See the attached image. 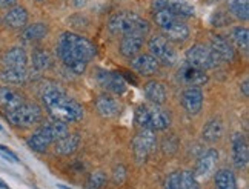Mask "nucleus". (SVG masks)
<instances>
[{
  "label": "nucleus",
  "instance_id": "nucleus-1",
  "mask_svg": "<svg viewBox=\"0 0 249 189\" xmlns=\"http://www.w3.org/2000/svg\"><path fill=\"white\" fill-rule=\"evenodd\" d=\"M57 54L70 71L83 74L88 63L95 57V46L86 37L74 33H63L57 43Z\"/></svg>",
  "mask_w": 249,
  "mask_h": 189
},
{
  "label": "nucleus",
  "instance_id": "nucleus-2",
  "mask_svg": "<svg viewBox=\"0 0 249 189\" xmlns=\"http://www.w3.org/2000/svg\"><path fill=\"white\" fill-rule=\"evenodd\" d=\"M42 100L46 111L54 120H62L65 123H75L83 119V108L72 100L68 94L59 86H48L42 92Z\"/></svg>",
  "mask_w": 249,
  "mask_h": 189
},
{
  "label": "nucleus",
  "instance_id": "nucleus-3",
  "mask_svg": "<svg viewBox=\"0 0 249 189\" xmlns=\"http://www.w3.org/2000/svg\"><path fill=\"white\" fill-rule=\"evenodd\" d=\"M108 30L114 35H124L129 33H139L142 35H145L149 33L151 26L149 22L142 18L139 14L131 13V11H123L114 14L109 22H108Z\"/></svg>",
  "mask_w": 249,
  "mask_h": 189
},
{
  "label": "nucleus",
  "instance_id": "nucleus-4",
  "mask_svg": "<svg viewBox=\"0 0 249 189\" xmlns=\"http://www.w3.org/2000/svg\"><path fill=\"white\" fill-rule=\"evenodd\" d=\"M136 123L142 129L163 131L171 125V116L160 105H140L136 111Z\"/></svg>",
  "mask_w": 249,
  "mask_h": 189
},
{
  "label": "nucleus",
  "instance_id": "nucleus-5",
  "mask_svg": "<svg viewBox=\"0 0 249 189\" xmlns=\"http://www.w3.org/2000/svg\"><path fill=\"white\" fill-rule=\"evenodd\" d=\"M5 119L13 126L18 128H30L39 123L42 119V108L36 103H23L13 111L5 112Z\"/></svg>",
  "mask_w": 249,
  "mask_h": 189
},
{
  "label": "nucleus",
  "instance_id": "nucleus-6",
  "mask_svg": "<svg viewBox=\"0 0 249 189\" xmlns=\"http://www.w3.org/2000/svg\"><path fill=\"white\" fill-rule=\"evenodd\" d=\"M186 63L198 69H213L220 63L217 55L213 52L209 46L203 43H196L186 51Z\"/></svg>",
  "mask_w": 249,
  "mask_h": 189
},
{
  "label": "nucleus",
  "instance_id": "nucleus-7",
  "mask_svg": "<svg viewBox=\"0 0 249 189\" xmlns=\"http://www.w3.org/2000/svg\"><path fill=\"white\" fill-rule=\"evenodd\" d=\"M148 50H149V54L154 55L159 60V63L172 66L178 60L174 46L169 43V40L165 35H152L148 42Z\"/></svg>",
  "mask_w": 249,
  "mask_h": 189
},
{
  "label": "nucleus",
  "instance_id": "nucleus-8",
  "mask_svg": "<svg viewBox=\"0 0 249 189\" xmlns=\"http://www.w3.org/2000/svg\"><path fill=\"white\" fill-rule=\"evenodd\" d=\"M132 149L137 163H145L157 149V137L152 129H142L132 140Z\"/></svg>",
  "mask_w": 249,
  "mask_h": 189
},
{
  "label": "nucleus",
  "instance_id": "nucleus-9",
  "mask_svg": "<svg viewBox=\"0 0 249 189\" xmlns=\"http://www.w3.org/2000/svg\"><path fill=\"white\" fill-rule=\"evenodd\" d=\"M97 82L102 88L108 89L114 94H123L126 91V80L123 79V75L114 71H107V69H99L97 74Z\"/></svg>",
  "mask_w": 249,
  "mask_h": 189
},
{
  "label": "nucleus",
  "instance_id": "nucleus-10",
  "mask_svg": "<svg viewBox=\"0 0 249 189\" xmlns=\"http://www.w3.org/2000/svg\"><path fill=\"white\" fill-rule=\"evenodd\" d=\"M218 163V153L215 149H209L206 153L198 158L194 177L197 180H206L208 177H211L215 172V168Z\"/></svg>",
  "mask_w": 249,
  "mask_h": 189
},
{
  "label": "nucleus",
  "instance_id": "nucleus-11",
  "mask_svg": "<svg viewBox=\"0 0 249 189\" xmlns=\"http://www.w3.org/2000/svg\"><path fill=\"white\" fill-rule=\"evenodd\" d=\"M232 163L237 169H245L249 162V148L248 140L240 132H235L232 136Z\"/></svg>",
  "mask_w": 249,
  "mask_h": 189
},
{
  "label": "nucleus",
  "instance_id": "nucleus-12",
  "mask_svg": "<svg viewBox=\"0 0 249 189\" xmlns=\"http://www.w3.org/2000/svg\"><path fill=\"white\" fill-rule=\"evenodd\" d=\"M181 105L191 116H196L203 106V92L198 86H188L181 94Z\"/></svg>",
  "mask_w": 249,
  "mask_h": 189
},
{
  "label": "nucleus",
  "instance_id": "nucleus-13",
  "mask_svg": "<svg viewBox=\"0 0 249 189\" xmlns=\"http://www.w3.org/2000/svg\"><path fill=\"white\" fill-rule=\"evenodd\" d=\"M54 136L50 123H46L43 126H40L34 134L28 138V146H30L36 153H45V151L50 148L51 143H54Z\"/></svg>",
  "mask_w": 249,
  "mask_h": 189
},
{
  "label": "nucleus",
  "instance_id": "nucleus-14",
  "mask_svg": "<svg viewBox=\"0 0 249 189\" xmlns=\"http://www.w3.org/2000/svg\"><path fill=\"white\" fill-rule=\"evenodd\" d=\"M143 45H145V35H142L139 33L124 34L120 40V54L123 57L132 59L137 54H140Z\"/></svg>",
  "mask_w": 249,
  "mask_h": 189
},
{
  "label": "nucleus",
  "instance_id": "nucleus-15",
  "mask_svg": "<svg viewBox=\"0 0 249 189\" xmlns=\"http://www.w3.org/2000/svg\"><path fill=\"white\" fill-rule=\"evenodd\" d=\"M131 66L134 71H137L140 75H145V77L154 75L160 69L159 60L151 54H137L136 57H132Z\"/></svg>",
  "mask_w": 249,
  "mask_h": 189
},
{
  "label": "nucleus",
  "instance_id": "nucleus-16",
  "mask_svg": "<svg viewBox=\"0 0 249 189\" xmlns=\"http://www.w3.org/2000/svg\"><path fill=\"white\" fill-rule=\"evenodd\" d=\"M209 48L213 50V52L217 55L218 62L231 63L235 59V50L232 48V45L222 35H214L213 39H211Z\"/></svg>",
  "mask_w": 249,
  "mask_h": 189
},
{
  "label": "nucleus",
  "instance_id": "nucleus-17",
  "mask_svg": "<svg viewBox=\"0 0 249 189\" xmlns=\"http://www.w3.org/2000/svg\"><path fill=\"white\" fill-rule=\"evenodd\" d=\"M178 75H180V80L185 85H188V86H202V85L208 83L209 80L208 74L203 69L194 68V66H191L188 63L185 66H181Z\"/></svg>",
  "mask_w": 249,
  "mask_h": 189
},
{
  "label": "nucleus",
  "instance_id": "nucleus-18",
  "mask_svg": "<svg viewBox=\"0 0 249 189\" xmlns=\"http://www.w3.org/2000/svg\"><path fill=\"white\" fill-rule=\"evenodd\" d=\"M28 18H30V16H28L26 8L14 5L11 8H8L6 14L3 16V22L6 26L13 28V30H20V28L26 26Z\"/></svg>",
  "mask_w": 249,
  "mask_h": 189
},
{
  "label": "nucleus",
  "instance_id": "nucleus-19",
  "mask_svg": "<svg viewBox=\"0 0 249 189\" xmlns=\"http://www.w3.org/2000/svg\"><path fill=\"white\" fill-rule=\"evenodd\" d=\"M95 109L102 117L112 119L120 112V103L108 94H102L95 99Z\"/></svg>",
  "mask_w": 249,
  "mask_h": 189
},
{
  "label": "nucleus",
  "instance_id": "nucleus-20",
  "mask_svg": "<svg viewBox=\"0 0 249 189\" xmlns=\"http://www.w3.org/2000/svg\"><path fill=\"white\" fill-rule=\"evenodd\" d=\"M23 96L18 94L16 89L8 88V86H0V109L3 112L13 111L23 105Z\"/></svg>",
  "mask_w": 249,
  "mask_h": 189
},
{
  "label": "nucleus",
  "instance_id": "nucleus-21",
  "mask_svg": "<svg viewBox=\"0 0 249 189\" xmlns=\"http://www.w3.org/2000/svg\"><path fill=\"white\" fill-rule=\"evenodd\" d=\"M2 65L5 68H26L28 65V54L20 46L8 50L2 55Z\"/></svg>",
  "mask_w": 249,
  "mask_h": 189
},
{
  "label": "nucleus",
  "instance_id": "nucleus-22",
  "mask_svg": "<svg viewBox=\"0 0 249 189\" xmlns=\"http://www.w3.org/2000/svg\"><path fill=\"white\" fill-rule=\"evenodd\" d=\"M163 33L168 37V40L185 42V40H188V37H189V28H188V25L185 22L180 20V17H177L163 28Z\"/></svg>",
  "mask_w": 249,
  "mask_h": 189
},
{
  "label": "nucleus",
  "instance_id": "nucleus-23",
  "mask_svg": "<svg viewBox=\"0 0 249 189\" xmlns=\"http://www.w3.org/2000/svg\"><path fill=\"white\" fill-rule=\"evenodd\" d=\"M55 143V154L59 155H71L77 151L80 145V136L79 134H66L65 137L54 141Z\"/></svg>",
  "mask_w": 249,
  "mask_h": 189
},
{
  "label": "nucleus",
  "instance_id": "nucleus-24",
  "mask_svg": "<svg viewBox=\"0 0 249 189\" xmlns=\"http://www.w3.org/2000/svg\"><path fill=\"white\" fill-rule=\"evenodd\" d=\"M143 91H145L146 99L151 103H154V105H161V103H165L166 100V89L160 82H156V80L148 82L145 86H143Z\"/></svg>",
  "mask_w": 249,
  "mask_h": 189
},
{
  "label": "nucleus",
  "instance_id": "nucleus-25",
  "mask_svg": "<svg viewBox=\"0 0 249 189\" xmlns=\"http://www.w3.org/2000/svg\"><path fill=\"white\" fill-rule=\"evenodd\" d=\"M30 79V71L26 68H5L0 72V80L8 85H23Z\"/></svg>",
  "mask_w": 249,
  "mask_h": 189
},
{
  "label": "nucleus",
  "instance_id": "nucleus-26",
  "mask_svg": "<svg viewBox=\"0 0 249 189\" xmlns=\"http://www.w3.org/2000/svg\"><path fill=\"white\" fill-rule=\"evenodd\" d=\"M48 25L45 23H33V25H28L23 28L22 31V39L25 42H37V40H42L48 35Z\"/></svg>",
  "mask_w": 249,
  "mask_h": 189
},
{
  "label": "nucleus",
  "instance_id": "nucleus-27",
  "mask_svg": "<svg viewBox=\"0 0 249 189\" xmlns=\"http://www.w3.org/2000/svg\"><path fill=\"white\" fill-rule=\"evenodd\" d=\"M223 136V121L220 119L209 120L203 128V138L209 143H215Z\"/></svg>",
  "mask_w": 249,
  "mask_h": 189
},
{
  "label": "nucleus",
  "instance_id": "nucleus-28",
  "mask_svg": "<svg viewBox=\"0 0 249 189\" xmlns=\"http://www.w3.org/2000/svg\"><path fill=\"white\" fill-rule=\"evenodd\" d=\"M215 189H237L234 172L229 169H218L215 172Z\"/></svg>",
  "mask_w": 249,
  "mask_h": 189
},
{
  "label": "nucleus",
  "instance_id": "nucleus-29",
  "mask_svg": "<svg viewBox=\"0 0 249 189\" xmlns=\"http://www.w3.org/2000/svg\"><path fill=\"white\" fill-rule=\"evenodd\" d=\"M228 8L238 20H248L249 18V0H228Z\"/></svg>",
  "mask_w": 249,
  "mask_h": 189
},
{
  "label": "nucleus",
  "instance_id": "nucleus-30",
  "mask_svg": "<svg viewBox=\"0 0 249 189\" xmlns=\"http://www.w3.org/2000/svg\"><path fill=\"white\" fill-rule=\"evenodd\" d=\"M53 66V57L51 54L45 50H36L33 52V68L36 71H46Z\"/></svg>",
  "mask_w": 249,
  "mask_h": 189
},
{
  "label": "nucleus",
  "instance_id": "nucleus-31",
  "mask_svg": "<svg viewBox=\"0 0 249 189\" xmlns=\"http://www.w3.org/2000/svg\"><path fill=\"white\" fill-rule=\"evenodd\" d=\"M231 39L234 45L237 46V50H240L243 52H248L249 50V31L245 26H237L231 31Z\"/></svg>",
  "mask_w": 249,
  "mask_h": 189
},
{
  "label": "nucleus",
  "instance_id": "nucleus-32",
  "mask_svg": "<svg viewBox=\"0 0 249 189\" xmlns=\"http://www.w3.org/2000/svg\"><path fill=\"white\" fill-rule=\"evenodd\" d=\"M166 9H169V11H171L172 14H174V16H177V17H183V18H186V17H193L194 13H196L194 6H191V5L186 3V2H181V0H169Z\"/></svg>",
  "mask_w": 249,
  "mask_h": 189
},
{
  "label": "nucleus",
  "instance_id": "nucleus-33",
  "mask_svg": "<svg viewBox=\"0 0 249 189\" xmlns=\"http://www.w3.org/2000/svg\"><path fill=\"white\" fill-rule=\"evenodd\" d=\"M180 188L181 189H200L197 178L194 177L193 171L180 172Z\"/></svg>",
  "mask_w": 249,
  "mask_h": 189
},
{
  "label": "nucleus",
  "instance_id": "nucleus-34",
  "mask_svg": "<svg viewBox=\"0 0 249 189\" xmlns=\"http://www.w3.org/2000/svg\"><path fill=\"white\" fill-rule=\"evenodd\" d=\"M107 174L103 171H94L88 177V189H100L107 183Z\"/></svg>",
  "mask_w": 249,
  "mask_h": 189
},
{
  "label": "nucleus",
  "instance_id": "nucleus-35",
  "mask_svg": "<svg viewBox=\"0 0 249 189\" xmlns=\"http://www.w3.org/2000/svg\"><path fill=\"white\" fill-rule=\"evenodd\" d=\"M174 18H177V16L172 14L169 9H159V11H156V14H154V20L161 30H163L168 23H171L172 20H174Z\"/></svg>",
  "mask_w": 249,
  "mask_h": 189
},
{
  "label": "nucleus",
  "instance_id": "nucleus-36",
  "mask_svg": "<svg viewBox=\"0 0 249 189\" xmlns=\"http://www.w3.org/2000/svg\"><path fill=\"white\" fill-rule=\"evenodd\" d=\"M211 23H213V26H226L228 23H231V17H229L226 13H222L218 11L215 13L213 17H211Z\"/></svg>",
  "mask_w": 249,
  "mask_h": 189
},
{
  "label": "nucleus",
  "instance_id": "nucleus-37",
  "mask_svg": "<svg viewBox=\"0 0 249 189\" xmlns=\"http://www.w3.org/2000/svg\"><path fill=\"white\" fill-rule=\"evenodd\" d=\"M126 180V168L123 165H117L112 171V182L116 185H122Z\"/></svg>",
  "mask_w": 249,
  "mask_h": 189
},
{
  "label": "nucleus",
  "instance_id": "nucleus-38",
  "mask_svg": "<svg viewBox=\"0 0 249 189\" xmlns=\"http://www.w3.org/2000/svg\"><path fill=\"white\" fill-rule=\"evenodd\" d=\"M165 189H181L180 188V171L171 172L165 182Z\"/></svg>",
  "mask_w": 249,
  "mask_h": 189
},
{
  "label": "nucleus",
  "instance_id": "nucleus-39",
  "mask_svg": "<svg viewBox=\"0 0 249 189\" xmlns=\"http://www.w3.org/2000/svg\"><path fill=\"white\" fill-rule=\"evenodd\" d=\"M0 154H2L5 158H8L9 162H13V163H17L18 162V157L16 155V153H13L11 149L3 146V145H0Z\"/></svg>",
  "mask_w": 249,
  "mask_h": 189
},
{
  "label": "nucleus",
  "instance_id": "nucleus-40",
  "mask_svg": "<svg viewBox=\"0 0 249 189\" xmlns=\"http://www.w3.org/2000/svg\"><path fill=\"white\" fill-rule=\"evenodd\" d=\"M169 0H152V8L159 11V9H166Z\"/></svg>",
  "mask_w": 249,
  "mask_h": 189
},
{
  "label": "nucleus",
  "instance_id": "nucleus-41",
  "mask_svg": "<svg viewBox=\"0 0 249 189\" xmlns=\"http://www.w3.org/2000/svg\"><path fill=\"white\" fill-rule=\"evenodd\" d=\"M17 3V0H0V8H11Z\"/></svg>",
  "mask_w": 249,
  "mask_h": 189
},
{
  "label": "nucleus",
  "instance_id": "nucleus-42",
  "mask_svg": "<svg viewBox=\"0 0 249 189\" xmlns=\"http://www.w3.org/2000/svg\"><path fill=\"white\" fill-rule=\"evenodd\" d=\"M242 92H243V96L245 97H249V82L248 80H245L243 83H242Z\"/></svg>",
  "mask_w": 249,
  "mask_h": 189
},
{
  "label": "nucleus",
  "instance_id": "nucleus-43",
  "mask_svg": "<svg viewBox=\"0 0 249 189\" xmlns=\"http://www.w3.org/2000/svg\"><path fill=\"white\" fill-rule=\"evenodd\" d=\"M88 2H89V0H72V5L75 8H82V6H85Z\"/></svg>",
  "mask_w": 249,
  "mask_h": 189
},
{
  "label": "nucleus",
  "instance_id": "nucleus-44",
  "mask_svg": "<svg viewBox=\"0 0 249 189\" xmlns=\"http://www.w3.org/2000/svg\"><path fill=\"white\" fill-rule=\"evenodd\" d=\"M0 189H9V186L2 180V178H0Z\"/></svg>",
  "mask_w": 249,
  "mask_h": 189
},
{
  "label": "nucleus",
  "instance_id": "nucleus-45",
  "mask_svg": "<svg viewBox=\"0 0 249 189\" xmlns=\"http://www.w3.org/2000/svg\"><path fill=\"white\" fill-rule=\"evenodd\" d=\"M126 79H128L129 82H132V85H137V80H136V79H134V77H132V75H126Z\"/></svg>",
  "mask_w": 249,
  "mask_h": 189
},
{
  "label": "nucleus",
  "instance_id": "nucleus-46",
  "mask_svg": "<svg viewBox=\"0 0 249 189\" xmlns=\"http://www.w3.org/2000/svg\"><path fill=\"white\" fill-rule=\"evenodd\" d=\"M2 129H3V128H2V125H0V131H2Z\"/></svg>",
  "mask_w": 249,
  "mask_h": 189
},
{
  "label": "nucleus",
  "instance_id": "nucleus-47",
  "mask_svg": "<svg viewBox=\"0 0 249 189\" xmlns=\"http://www.w3.org/2000/svg\"><path fill=\"white\" fill-rule=\"evenodd\" d=\"M37 2H42V0H37Z\"/></svg>",
  "mask_w": 249,
  "mask_h": 189
}]
</instances>
